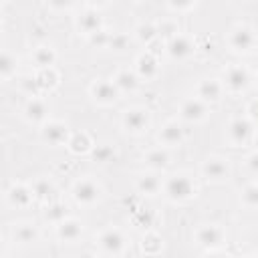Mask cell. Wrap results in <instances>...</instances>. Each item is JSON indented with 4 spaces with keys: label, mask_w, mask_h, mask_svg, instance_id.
Masks as SVG:
<instances>
[{
    "label": "cell",
    "mask_w": 258,
    "mask_h": 258,
    "mask_svg": "<svg viewBox=\"0 0 258 258\" xmlns=\"http://www.w3.org/2000/svg\"><path fill=\"white\" fill-rule=\"evenodd\" d=\"M163 191L171 202H183L189 200L191 196H196V183L191 181V177L179 173V175H169L163 183Z\"/></svg>",
    "instance_id": "cell-1"
},
{
    "label": "cell",
    "mask_w": 258,
    "mask_h": 258,
    "mask_svg": "<svg viewBox=\"0 0 258 258\" xmlns=\"http://www.w3.org/2000/svg\"><path fill=\"white\" fill-rule=\"evenodd\" d=\"M97 244H99V248H101L105 254L117 256V254H121L123 248H125V238H123V234H121L117 228H109V230H103V232L99 234Z\"/></svg>",
    "instance_id": "cell-2"
},
{
    "label": "cell",
    "mask_w": 258,
    "mask_h": 258,
    "mask_svg": "<svg viewBox=\"0 0 258 258\" xmlns=\"http://www.w3.org/2000/svg\"><path fill=\"white\" fill-rule=\"evenodd\" d=\"M228 42H230V46H232L234 50H238V52H248V50L256 44V34H254V30H252L250 26H244V24H242V26L232 28Z\"/></svg>",
    "instance_id": "cell-3"
},
{
    "label": "cell",
    "mask_w": 258,
    "mask_h": 258,
    "mask_svg": "<svg viewBox=\"0 0 258 258\" xmlns=\"http://www.w3.org/2000/svg\"><path fill=\"white\" fill-rule=\"evenodd\" d=\"M73 196L79 204L83 206H91L101 198V187L93 181V179H79L73 187Z\"/></svg>",
    "instance_id": "cell-4"
},
{
    "label": "cell",
    "mask_w": 258,
    "mask_h": 258,
    "mask_svg": "<svg viewBox=\"0 0 258 258\" xmlns=\"http://www.w3.org/2000/svg\"><path fill=\"white\" fill-rule=\"evenodd\" d=\"M123 127L129 133H143L149 127V115H147V111L145 109H139V107L127 109L123 113Z\"/></svg>",
    "instance_id": "cell-5"
},
{
    "label": "cell",
    "mask_w": 258,
    "mask_h": 258,
    "mask_svg": "<svg viewBox=\"0 0 258 258\" xmlns=\"http://www.w3.org/2000/svg\"><path fill=\"white\" fill-rule=\"evenodd\" d=\"M119 89H117V85L115 83H111V81H95L93 85H91V95H93V99L97 101V103H101V105H111V103H115L117 101V97H119Z\"/></svg>",
    "instance_id": "cell-6"
},
{
    "label": "cell",
    "mask_w": 258,
    "mask_h": 258,
    "mask_svg": "<svg viewBox=\"0 0 258 258\" xmlns=\"http://www.w3.org/2000/svg\"><path fill=\"white\" fill-rule=\"evenodd\" d=\"M206 115H208V107L202 99H187L179 107V117L189 123H198V121L206 119Z\"/></svg>",
    "instance_id": "cell-7"
},
{
    "label": "cell",
    "mask_w": 258,
    "mask_h": 258,
    "mask_svg": "<svg viewBox=\"0 0 258 258\" xmlns=\"http://www.w3.org/2000/svg\"><path fill=\"white\" fill-rule=\"evenodd\" d=\"M250 135H252V123L248 119H242V117L240 119H234L230 123V127H228V139L236 147L248 143Z\"/></svg>",
    "instance_id": "cell-8"
},
{
    "label": "cell",
    "mask_w": 258,
    "mask_h": 258,
    "mask_svg": "<svg viewBox=\"0 0 258 258\" xmlns=\"http://www.w3.org/2000/svg\"><path fill=\"white\" fill-rule=\"evenodd\" d=\"M40 135L46 143L50 145H60L64 141H69V131H67V125L60 123V121H46L40 129Z\"/></svg>",
    "instance_id": "cell-9"
},
{
    "label": "cell",
    "mask_w": 258,
    "mask_h": 258,
    "mask_svg": "<svg viewBox=\"0 0 258 258\" xmlns=\"http://www.w3.org/2000/svg\"><path fill=\"white\" fill-rule=\"evenodd\" d=\"M202 173H204V177H208L212 181H222V179H226L230 175V167H228L226 159H222V157H210V159L204 161Z\"/></svg>",
    "instance_id": "cell-10"
},
{
    "label": "cell",
    "mask_w": 258,
    "mask_h": 258,
    "mask_svg": "<svg viewBox=\"0 0 258 258\" xmlns=\"http://www.w3.org/2000/svg\"><path fill=\"white\" fill-rule=\"evenodd\" d=\"M196 242L200 246H206V248H214V246H220L224 242V230L216 224H210V226H202L198 232H196Z\"/></svg>",
    "instance_id": "cell-11"
},
{
    "label": "cell",
    "mask_w": 258,
    "mask_h": 258,
    "mask_svg": "<svg viewBox=\"0 0 258 258\" xmlns=\"http://www.w3.org/2000/svg\"><path fill=\"white\" fill-rule=\"evenodd\" d=\"M248 81H250L248 71L242 69V67H230V69L226 71V75H224V87H228V89L234 91V93L244 91V89L248 87Z\"/></svg>",
    "instance_id": "cell-12"
},
{
    "label": "cell",
    "mask_w": 258,
    "mask_h": 258,
    "mask_svg": "<svg viewBox=\"0 0 258 258\" xmlns=\"http://www.w3.org/2000/svg\"><path fill=\"white\" fill-rule=\"evenodd\" d=\"M167 52H169L171 58L183 60V58H187V56L194 52V44H191V40H189L187 36L175 34V36H171V40L167 42Z\"/></svg>",
    "instance_id": "cell-13"
},
{
    "label": "cell",
    "mask_w": 258,
    "mask_h": 258,
    "mask_svg": "<svg viewBox=\"0 0 258 258\" xmlns=\"http://www.w3.org/2000/svg\"><path fill=\"white\" fill-rule=\"evenodd\" d=\"M34 194H32V187H26L22 183H14L8 191H6V200L12 208H26L30 202H32Z\"/></svg>",
    "instance_id": "cell-14"
},
{
    "label": "cell",
    "mask_w": 258,
    "mask_h": 258,
    "mask_svg": "<svg viewBox=\"0 0 258 258\" xmlns=\"http://www.w3.org/2000/svg\"><path fill=\"white\" fill-rule=\"evenodd\" d=\"M222 89L224 85L216 79H204L198 85V99H202L204 103H216L222 97Z\"/></svg>",
    "instance_id": "cell-15"
},
{
    "label": "cell",
    "mask_w": 258,
    "mask_h": 258,
    "mask_svg": "<svg viewBox=\"0 0 258 258\" xmlns=\"http://www.w3.org/2000/svg\"><path fill=\"white\" fill-rule=\"evenodd\" d=\"M56 234H58V238H60L62 242L73 244V242H77V240L81 238L83 226H81V222H77V220H73V218H64L60 224H56Z\"/></svg>",
    "instance_id": "cell-16"
},
{
    "label": "cell",
    "mask_w": 258,
    "mask_h": 258,
    "mask_svg": "<svg viewBox=\"0 0 258 258\" xmlns=\"http://www.w3.org/2000/svg\"><path fill=\"white\" fill-rule=\"evenodd\" d=\"M157 71H159L157 60H155L151 54H141V56L135 60V73H137L139 79L149 81V79H153V77L157 75Z\"/></svg>",
    "instance_id": "cell-17"
},
{
    "label": "cell",
    "mask_w": 258,
    "mask_h": 258,
    "mask_svg": "<svg viewBox=\"0 0 258 258\" xmlns=\"http://www.w3.org/2000/svg\"><path fill=\"white\" fill-rule=\"evenodd\" d=\"M46 115H48V109L40 99H30L24 107V117L30 123H42L46 121Z\"/></svg>",
    "instance_id": "cell-18"
},
{
    "label": "cell",
    "mask_w": 258,
    "mask_h": 258,
    "mask_svg": "<svg viewBox=\"0 0 258 258\" xmlns=\"http://www.w3.org/2000/svg\"><path fill=\"white\" fill-rule=\"evenodd\" d=\"M183 139V129L177 123H165L159 131V141L163 145H179Z\"/></svg>",
    "instance_id": "cell-19"
},
{
    "label": "cell",
    "mask_w": 258,
    "mask_h": 258,
    "mask_svg": "<svg viewBox=\"0 0 258 258\" xmlns=\"http://www.w3.org/2000/svg\"><path fill=\"white\" fill-rule=\"evenodd\" d=\"M38 238V232L32 224H14L12 228V240L18 242V244H32L36 242Z\"/></svg>",
    "instance_id": "cell-20"
},
{
    "label": "cell",
    "mask_w": 258,
    "mask_h": 258,
    "mask_svg": "<svg viewBox=\"0 0 258 258\" xmlns=\"http://www.w3.org/2000/svg\"><path fill=\"white\" fill-rule=\"evenodd\" d=\"M113 83L117 85L119 91H133V89L137 87V83H139V77H137V73H133V71H129V69H121V71L115 75Z\"/></svg>",
    "instance_id": "cell-21"
},
{
    "label": "cell",
    "mask_w": 258,
    "mask_h": 258,
    "mask_svg": "<svg viewBox=\"0 0 258 258\" xmlns=\"http://www.w3.org/2000/svg\"><path fill=\"white\" fill-rule=\"evenodd\" d=\"M79 28L85 34H93L97 30H101V16L95 10H87L81 18H79Z\"/></svg>",
    "instance_id": "cell-22"
},
{
    "label": "cell",
    "mask_w": 258,
    "mask_h": 258,
    "mask_svg": "<svg viewBox=\"0 0 258 258\" xmlns=\"http://www.w3.org/2000/svg\"><path fill=\"white\" fill-rule=\"evenodd\" d=\"M54 58H56V54H54V50H52L50 46H38V48H34V52H32V60H34V64L40 67V69L52 67Z\"/></svg>",
    "instance_id": "cell-23"
},
{
    "label": "cell",
    "mask_w": 258,
    "mask_h": 258,
    "mask_svg": "<svg viewBox=\"0 0 258 258\" xmlns=\"http://www.w3.org/2000/svg\"><path fill=\"white\" fill-rule=\"evenodd\" d=\"M159 187H161V181H159L155 175H141V177L137 179V189H139L141 194L153 196V194L159 191Z\"/></svg>",
    "instance_id": "cell-24"
},
{
    "label": "cell",
    "mask_w": 258,
    "mask_h": 258,
    "mask_svg": "<svg viewBox=\"0 0 258 258\" xmlns=\"http://www.w3.org/2000/svg\"><path fill=\"white\" fill-rule=\"evenodd\" d=\"M167 161H169V155H167V151H163V149H153V151H149V153L145 155V163H147L149 167H153V169L165 167Z\"/></svg>",
    "instance_id": "cell-25"
},
{
    "label": "cell",
    "mask_w": 258,
    "mask_h": 258,
    "mask_svg": "<svg viewBox=\"0 0 258 258\" xmlns=\"http://www.w3.org/2000/svg\"><path fill=\"white\" fill-rule=\"evenodd\" d=\"M14 73H16V58L10 52H2V56H0V75H2V79L8 81Z\"/></svg>",
    "instance_id": "cell-26"
},
{
    "label": "cell",
    "mask_w": 258,
    "mask_h": 258,
    "mask_svg": "<svg viewBox=\"0 0 258 258\" xmlns=\"http://www.w3.org/2000/svg\"><path fill=\"white\" fill-rule=\"evenodd\" d=\"M30 187H32V194H34L36 198H40V200H46V198L52 194V183H50L48 179H44V177L34 179V181L30 183Z\"/></svg>",
    "instance_id": "cell-27"
},
{
    "label": "cell",
    "mask_w": 258,
    "mask_h": 258,
    "mask_svg": "<svg viewBox=\"0 0 258 258\" xmlns=\"http://www.w3.org/2000/svg\"><path fill=\"white\" fill-rule=\"evenodd\" d=\"M44 218L52 224H60L64 218H67V208L62 204H50L44 212Z\"/></svg>",
    "instance_id": "cell-28"
},
{
    "label": "cell",
    "mask_w": 258,
    "mask_h": 258,
    "mask_svg": "<svg viewBox=\"0 0 258 258\" xmlns=\"http://www.w3.org/2000/svg\"><path fill=\"white\" fill-rule=\"evenodd\" d=\"M67 143H69V147H71L73 151H87V149L91 147V139H89L87 133H75V135L69 137Z\"/></svg>",
    "instance_id": "cell-29"
},
{
    "label": "cell",
    "mask_w": 258,
    "mask_h": 258,
    "mask_svg": "<svg viewBox=\"0 0 258 258\" xmlns=\"http://www.w3.org/2000/svg\"><path fill=\"white\" fill-rule=\"evenodd\" d=\"M242 204L252 210L258 208V183H252L242 191Z\"/></svg>",
    "instance_id": "cell-30"
},
{
    "label": "cell",
    "mask_w": 258,
    "mask_h": 258,
    "mask_svg": "<svg viewBox=\"0 0 258 258\" xmlns=\"http://www.w3.org/2000/svg\"><path fill=\"white\" fill-rule=\"evenodd\" d=\"M135 32H137V38H139L141 42H149V40H153V38H155L157 28H155L153 24H139Z\"/></svg>",
    "instance_id": "cell-31"
},
{
    "label": "cell",
    "mask_w": 258,
    "mask_h": 258,
    "mask_svg": "<svg viewBox=\"0 0 258 258\" xmlns=\"http://www.w3.org/2000/svg\"><path fill=\"white\" fill-rule=\"evenodd\" d=\"M127 42H129V38L125 34H113V36H109V46L115 48V50H125L127 48Z\"/></svg>",
    "instance_id": "cell-32"
},
{
    "label": "cell",
    "mask_w": 258,
    "mask_h": 258,
    "mask_svg": "<svg viewBox=\"0 0 258 258\" xmlns=\"http://www.w3.org/2000/svg\"><path fill=\"white\" fill-rule=\"evenodd\" d=\"M93 157H95L97 161H109V159L113 157V149L107 147V145H101V147H97V149L93 151Z\"/></svg>",
    "instance_id": "cell-33"
},
{
    "label": "cell",
    "mask_w": 258,
    "mask_h": 258,
    "mask_svg": "<svg viewBox=\"0 0 258 258\" xmlns=\"http://www.w3.org/2000/svg\"><path fill=\"white\" fill-rule=\"evenodd\" d=\"M167 4L173 8V10H187L196 4V0H167Z\"/></svg>",
    "instance_id": "cell-34"
},
{
    "label": "cell",
    "mask_w": 258,
    "mask_h": 258,
    "mask_svg": "<svg viewBox=\"0 0 258 258\" xmlns=\"http://www.w3.org/2000/svg\"><path fill=\"white\" fill-rule=\"evenodd\" d=\"M48 6L52 10H64L71 6V0H48Z\"/></svg>",
    "instance_id": "cell-35"
},
{
    "label": "cell",
    "mask_w": 258,
    "mask_h": 258,
    "mask_svg": "<svg viewBox=\"0 0 258 258\" xmlns=\"http://www.w3.org/2000/svg\"><path fill=\"white\" fill-rule=\"evenodd\" d=\"M248 167L258 173V153H252V155L248 157Z\"/></svg>",
    "instance_id": "cell-36"
},
{
    "label": "cell",
    "mask_w": 258,
    "mask_h": 258,
    "mask_svg": "<svg viewBox=\"0 0 258 258\" xmlns=\"http://www.w3.org/2000/svg\"><path fill=\"white\" fill-rule=\"evenodd\" d=\"M250 111H256V113H252V115H250V117H254V119H256V117H258V103H256V101L250 105Z\"/></svg>",
    "instance_id": "cell-37"
},
{
    "label": "cell",
    "mask_w": 258,
    "mask_h": 258,
    "mask_svg": "<svg viewBox=\"0 0 258 258\" xmlns=\"http://www.w3.org/2000/svg\"><path fill=\"white\" fill-rule=\"evenodd\" d=\"M93 2H99V4H105V2H109V0H93Z\"/></svg>",
    "instance_id": "cell-38"
},
{
    "label": "cell",
    "mask_w": 258,
    "mask_h": 258,
    "mask_svg": "<svg viewBox=\"0 0 258 258\" xmlns=\"http://www.w3.org/2000/svg\"><path fill=\"white\" fill-rule=\"evenodd\" d=\"M256 69H258V62H256Z\"/></svg>",
    "instance_id": "cell-39"
}]
</instances>
